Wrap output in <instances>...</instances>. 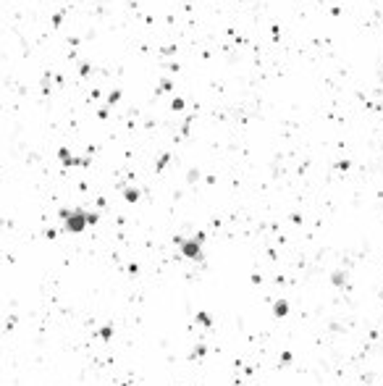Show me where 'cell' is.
Listing matches in <instances>:
<instances>
[{
  "instance_id": "cell-1",
  "label": "cell",
  "mask_w": 383,
  "mask_h": 386,
  "mask_svg": "<svg viewBox=\"0 0 383 386\" xmlns=\"http://www.w3.org/2000/svg\"><path fill=\"white\" fill-rule=\"evenodd\" d=\"M181 250H184V255H187V258H197V255H200V242H187V244H181Z\"/></svg>"
}]
</instances>
